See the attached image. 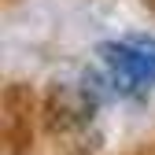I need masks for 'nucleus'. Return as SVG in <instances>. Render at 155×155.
I'll return each mask as SVG.
<instances>
[{
	"mask_svg": "<svg viewBox=\"0 0 155 155\" xmlns=\"http://www.w3.org/2000/svg\"><path fill=\"white\" fill-rule=\"evenodd\" d=\"M100 55L104 85L114 96H148L155 89V37L151 33H129L114 37L96 48Z\"/></svg>",
	"mask_w": 155,
	"mask_h": 155,
	"instance_id": "1",
	"label": "nucleus"
}]
</instances>
